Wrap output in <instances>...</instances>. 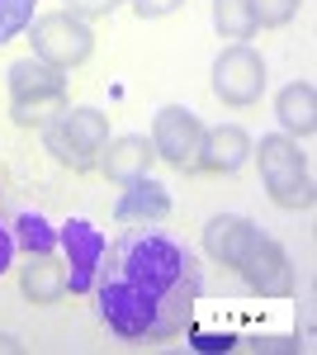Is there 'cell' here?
Wrapping results in <instances>:
<instances>
[{"mask_svg": "<svg viewBox=\"0 0 317 355\" xmlns=\"http://www.w3.org/2000/svg\"><path fill=\"white\" fill-rule=\"evenodd\" d=\"M5 76H10V119L19 128H48L53 110H62V100H67V76L38 57L10 62Z\"/></svg>", "mask_w": 317, "mask_h": 355, "instance_id": "3957f363", "label": "cell"}, {"mask_svg": "<svg viewBox=\"0 0 317 355\" xmlns=\"http://www.w3.org/2000/svg\"><path fill=\"white\" fill-rule=\"evenodd\" d=\"M175 10H185V0H132V15L137 19H166Z\"/></svg>", "mask_w": 317, "mask_h": 355, "instance_id": "ffe728a7", "label": "cell"}, {"mask_svg": "<svg viewBox=\"0 0 317 355\" xmlns=\"http://www.w3.org/2000/svg\"><path fill=\"white\" fill-rule=\"evenodd\" d=\"M261 237L265 232L251 218H241V214H218V218H209V227H204V251H209V261L237 270L241 261L261 246Z\"/></svg>", "mask_w": 317, "mask_h": 355, "instance_id": "30bf717a", "label": "cell"}, {"mask_svg": "<svg viewBox=\"0 0 317 355\" xmlns=\"http://www.w3.org/2000/svg\"><path fill=\"white\" fill-rule=\"evenodd\" d=\"M275 119L289 137H313L317 133V90L308 81H289L275 95Z\"/></svg>", "mask_w": 317, "mask_h": 355, "instance_id": "5bb4252c", "label": "cell"}, {"mask_svg": "<svg viewBox=\"0 0 317 355\" xmlns=\"http://www.w3.org/2000/svg\"><path fill=\"white\" fill-rule=\"evenodd\" d=\"M10 266H15V232L0 223V275L10 270Z\"/></svg>", "mask_w": 317, "mask_h": 355, "instance_id": "7402d4cb", "label": "cell"}, {"mask_svg": "<svg viewBox=\"0 0 317 355\" xmlns=\"http://www.w3.org/2000/svg\"><path fill=\"white\" fill-rule=\"evenodd\" d=\"M199 137H204V123L199 114L185 110V105H166V110L152 119V152L161 162H171L175 171H189L194 157H199Z\"/></svg>", "mask_w": 317, "mask_h": 355, "instance_id": "ba28073f", "label": "cell"}, {"mask_svg": "<svg viewBox=\"0 0 317 355\" xmlns=\"http://www.w3.org/2000/svg\"><path fill=\"white\" fill-rule=\"evenodd\" d=\"M0 351H5V355H19V351H24V346H19L15 336H5V331H0Z\"/></svg>", "mask_w": 317, "mask_h": 355, "instance_id": "603a6c76", "label": "cell"}, {"mask_svg": "<svg viewBox=\"0 0 317 355\" xmlns=\"http://www.w3.org/2000/svg\"><path fill=\"white\" fill-rule=\"evenodd\" d=\"M119 0H67V10L76 15V19H90V15H109Z\"/></svg>", "mask_w": 317, "mask_h": 355, "instance_id": "44dd1931", "label": "cell"}, {"mask_svg": "<svg viewBox=\"0 0 317 355\" xmlns=\"http://www.w3.org/2000/svg\"><path fill=\"white\" fill-rule=\"evenodd\" d=\"M57 246L67 256V294H90L95 279H100V266H105V251H109L105 232L85 218H71V223H62Z\"/></svg>", "mask_w": 317, "mask_h": 355, "instance_id": "52a82bcc", "label": "cell"}, {"mask_svg": "<svg viewBox=\"0 0 317 355\" xmlns=\"http://www.w3.org/2000/svg\"><path fill=\"white\" fill-rule=\"evenodd\" d=\"M43 142H48V152H53L62 166L90 171V166L100 162V147L109 142V119L100 110H90V105L62 110L53 123L43 128Z\"/></svg>", "mask_w": 317, "mask_h": 355, "instance_id": "277c9868", "label": "cell"}, {"mask_svg": "<svg viewBox=\"0 0 317 355\" xmlns=\"http://www.w3.org/2000/svg\"><path fill=\"white\" fill-rule=\"evenodd\" d=\"M33 5H38V0H0V43L19 38V33L33 24Z\"/></svg>", "mask_w": 317, "mask_h": 355, "instance_id": "ac0fdd59", "label": "cell"}, {"mask_svg": "<svg viewBox=\"0 0 317 355\" xmlns=\"http://www.w3.org/2000/svg\"><path fill=\"white\" fill-rule=\"evenodd\" d=\"M213 95L223 105H256L265 95V57L251 43H232L213 62Z\"/></svg>", "mask_w": 317, "mask_h": 355, "instance_id": "8992f818", "label": "cell"}, {"mask_svg": "<svg viewBox=\"0 0 317 355\" xmlns=\"http://www.w3.org/2000/svg\"><path fill=\"white\" fill-rule=\"evenodd\" d=\"M15 227H19L24 251H53V246H57V232L48 227V218H43V214H19V218H15Z\"/></svg>", "mask_w": 317, "mask_h": 355, "instance_id": "e0dca14e", "label": "cell"}, {"mask_svg": "<svg viewBox=\"0 0 317 355\" xmlns=\"http://www.w3.org/2000/svg\"><path fill=\"white\" fill-rule=\"evenodd\" d=\"M251 147L256 142H251V133L241 123H218V128H204L194 166L209 171V175H232V171H241L251 162Z\"/></svg>", "mask_w": 317, "mask_h": 355, "instance_id": "8fae6325", "label": "cell"}, {"mask_svg": "<svg viewBox=\"0 0 317 355\" xmlns=\"http://www.w3.org/2000/svg\"><path fill=\"white\" fill-rule=\"evenodd\" d=\"M152 142L142 133H119V137H109L105 147H100V171H105L114 185H128V180H137V175H147V166H152Z\"/></svg>", "mask_w": 317, "mask_h": 355, "instance_id": "7c38bea8", "label": "cell"}, {"mask_svg": "<svg viewBox=\"0 0 317 355\" xmlns=\"http://www.w3.org/2000/svg\"><path fill=\"white\" fill-rule=\"evenodd\" d=\"M199 266L189 246L157 232L152 223L132 227L114 246V275L95 279L100 318L123 341H171L189 327V313L199 303Z\"/></svg>", "mask_w": 317, "mask_h": 355, "instance_id": "6da1fadb", "label": "cell"}, {"mask_svg": "<svg viewBox=\"0 0 317 355\" xmlns=\"http://www.w3.org/2000/svg\"><path fill=\"white\" fill-rule=\"evenodd\" d=\"M213 28H218V38L246 43V38L256 33V19H251V0H213Z\"/></svg>", "mask_w": 317, "mask_h": 355, "instance_id": "2e32d148", "label": "cell"}, {"mask_svg": "<svg viewBox=\"0 0 317 355\" xmlns=\"http://www.w3.org/2000/svg\"><path fill=\"white\" fill-rule=\"evenodd\" d=\"M90 53H95V33L71 10H53V15H38L33 19V57L38 62L67 71V67H80Z\"/></svg>", "mask_w": 317, "mask_h": 355, "instance_id": "5b68a950", "label": "cell"}, {"mask_svg": "<svg viewBox=\"0 0 317 355\" xmlns=\"http://www.w3.org/2000/svg\"><path fill=\"white\" fill-rule=\"evenodd\" d=\"M166 214H171V194H166V185H157L152 175L128 180V190H123V199H119V218L123 223H161Z\"/></svg>", "mask_w": 317, "mask_h": 355, "instance_id": "9a60e30c", "label": "cell"}, {"mask_svg": "<svg viewBox=\"0 0 317 355\" xmlns=\"http://www.w3.org/2000/svg\"><path fill=\"white\" fill-rule=\"evenodd\" d=\"M293 15H298V0H251L256 28H284Z\"/></svg>", "mask_w": 317, "mask_h": 355, "instance_id": "d6986e66", "label": "cell"}, {"mask_svg": "<svg viewBox=\"0 0 317 355\" xmlns=\"http://www.w3.org/2000/svg\"><path fill=\"white\" fill-rule=\"evenodd\" d=\"M237 275L251 284V294H261V299H289V294H293L289 251L275 242V237H261V246L237 266Z\"/></svg>", "mask_w": 317, "mask_h": 355, "instance_id": "9c48e42d", "label": "cell"}, {"mask_svg": "<svg viewBox=\"0 0 317 355\" xmlns=\"http://www.w3.org/2000/svg\"><path fill=\"white\" fill-rule=\"evenodd\" d=\"M19 289L28 303H62L67 299V266L53 251H28L19 266Z\"/></svg>", "mask_w": 317, "mask_h": 355, "instance_id": "4fadbf2b", "label": "cell"}, {"mask_svg": "<svg viewBox=\"0 0 317 355\" xmlns=\"http://www.w3.org/2000/svg\"><path fill=\"white\" fill-rule=\"evenodd\" d=\"M251 157L261 162V180H265V194L280 204V209H313V171L303 162V152H298V137L289 133H265L261 147H251Z\"/></svg>", "mask_w": 317, "mask_h": 355, "instance_id": "7a4b0ae2", "label": "cell"}]
</instances>
